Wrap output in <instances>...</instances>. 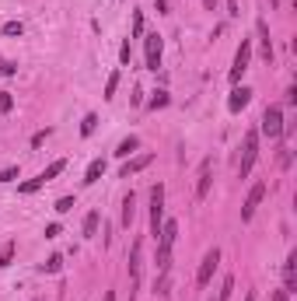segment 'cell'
I'll use <instances>...</instances> for the list:
<instances>
[{
    "instance_id": "obj_1",
    "label": "cell",
    "mask_w": 297,
    "mask_h": 301,
    "mask_svg": "<svg viewBox=\"0 0 297 301\" xmlns=\"http://www.w3.org/2000/svg\"><path fill=\"white\" fill-rule=\"evenodd\" d=\"M283 123H287V119H283V109H280V105H266L259 133L269 137V141H280V137H283Z\"/></svg>"
},
{
    "instance_id": "obj_2",
    "label": "cell",
    "mask_w": 297,
    "mask_h": 301,
    "mask_svg": "<svg viewBox=\"0 0 297 301\" xmlns=\"http://www.w3.org/2000/svg\"><path fill=\"white\" fill-rule=\"evenodd\" d=\"M161 224H164V186H151V235L158 238Z\"/></svg>"
},
{
    "instance_id": "obj_3",
    "label": "cell",
    "mask_w": 297,
    "mask_h": 301,
    "mask_svg": "<svg viewBox=\"0 0 297 301\" xmlns=\"http://www.w3.org/2000/svg\"><path fill=\"white\" fill-rule=\"evenodd\" d=\"M256 158H259V130H248V133H245V151H241V165H238V175H241V179H248V172H252Z\"/></svg>"
},
{
    "instance_id": "obj_4",
    "label": "cell",
    "mask_w": 297,
    "mask_h": 301,
    "mask_svg": "<svg viewBox=\"0 0 297 301\" xmlns=\"http://www.w3.org/2000/svg\"><path fill=\"white\" fill-rule=\"evenodd\" d=\"M217 266H220V249L214 245V249H210V252L203 256V263H199V270H196V284H199V287H206V284L214 280Z\"/></svg>"
},
{
    "instance_id": "obj_5",
    "label": "cell",
    "mask_w": 297,
    "mask_h": 301,
    "mask_svg": "<svg viewBox=\"0 0 297 301\" xmlns=\"http://www.w3.org/2000/svg\"><path fill=\"white\" fill-rule=\"evenodd\" d=\"M248 63H252V39H241V46H238V53H235V67H231V84H238V81L245 77Z\"/></svg>"
},
{
    "instance_id": "obj_6",
    "label": "cell",
    "mask_w": 297,
    "mask_h": 301,
    "mask_svg": "<svg viewBox=\"0 0 297 301\" xmlns=\"http://www.w3.org/2000/svg\"><path fill=\"white\" fill-rule=\"evenodd\" d=\"M143 53H147V70H158L161 67V53H164V39L158 32L143 35Z\"/></svg>"
},
{
    "instance_id": "obj_7",
    "label": "cell",
    "mask_w": 297,
    "mask_h": 301,
    "mask_svg": "<svg viewBox=\"0 0 297 301\" xmlns=\"http://www.w3.org/2000/svg\"><path fill=\"white\" fill-rule=\"evenodd\" d=\"M262 196H266V182H256V186L248 189L245 203H241V221H252V217H256V207L262 203Z\"/></svg>"
},
{
    "instance_id": "obj_8",
    "label": "cell",
    "mask_w": 297,
    "mask_h": 301,
    "mask_svg": "<svg viewBox=\"0 0 297 301\" xmlns=\"http://www.w3.org/2000/svg\"><path fill=\"white\" fill-rule=\"evenodd\" d=\"M297 287V249H290L287 252V263H283V291L290 294Z\"/></svg>"
},
{
    "instance_id": "obj_9",
    "label": "cell",
    "mask_w": 297,
    "mask_h": 301,
    "mask_svg": "<svg viewBox=\"0 0 297 301\" xmlns=\"http://www.w3.org/2000/svg\"><path fill=\"white\" fill-rule=\"evenodd\" d=\"M140 266H143V242H133V249H130V284L137 287L140 284Z\"/></svg>"
},
{
    "instance_id": "obj_10",
    "label": "cell",
    "mask_w": 297,
    "mask_h": 301,
    "mask_svg": "<svg viewBox=\"0 0 297 301\" xmlns=\"http://www.w3.org/2000/svg\"><path fill=\"white\" fill-rule=\"evenodd\" d=\"M256 32H259V42H262V60L266 63H273V39H269V25H266V18H259L256 21Z\"/></svg>"
},
{
    "instance_id": "obj_11",
    "label": "cell",
    "mask_w": 297,
    "mask_h": 301,
    "mask_svg": "<svg viewBox=\"0 0 297 301\" xmlns=\"http://www.w3.org/2000/svg\"><path fill=\"white\" fill-rule=\"evenodd\" d=\"M248 102H252V88H245V84L238 88L235 84V91H231V98H227V109H231V112H241Z\"/></svg>"
},
{
    "instance_id": "obj_12",
    "label": "cell",
    "mask_w": 297,
    "mask_h": 301,
    "mask_svg": "<svg viewBox=\"0 0 297 301\" xmlns=\"http://www.w3.org/2000/svg\"><path fill=\"white\" fill-rule=\"evenodd\" d=\"M151 161H154V154H137L133 161H126V165H122L119 179H130V175H137V172H143V168H147Z\"/></svg>"
},
{
    "instance_id": "obj_13",
    "label": "cell",
    "mask_w": 297,
    "mask_h": 301,
    "mask_svg": "<svg viewBox=\"0 0 297 301\" xmlns=\"http://www.w3.org/2000/svg\"><path fill=\"white\" fill-rule=\"evenodd\" d=\"M210 182H214V172H210V161L199 165V182H196V200H203L210 193Z\"/></svg>"
},
{
    "instance_id": "obj_14",
    "label": "cell",
    "mask_w": 297,
    "mask_h": 301,
    "mask_svg": "<svg viewBox=\"0 0 297 301\" xmlns=\"http://www.w3.org/2000/svg\"><path fill=\"white\" fill-rule=\"evenodd\" d=\"M101 172H105V161L95 158L91 165H88V172H84V186H95V182L101 179Z\"/></svg>"
},
{
    "instance_id": "obj_15",
    "label": "cell",
    "mask_w": 297,
    "mask_h": 301,
    "mask_svg": "<svg viewBox=\"0 0 297 301\" xmlns=\"http://www.w3.org/2000/svg\"><path fill=\"white\" fill-rule=\"evenodd\" d=\"M63 168H67V158H56L53 165H46L42 168V182H53L56 175H63Z\"/></svg>"
},
{
    "instance_id": "obj_16",
    "label": "cell",
    "mask_w": 297,
    "mask_h": 301,
    "mask_svg": "<svg viewBox=\"0 0 297 301\" xmlns=\"http://www.w3.org/2000/svg\"><path fill=\"white\" fill-rule=\"evenodd\" d=\"M140 147V141L137 137H126V141H119V147H116V158H130L133 151Z\"/></svg>"
},
{
    "instance_id": "obj_17",
    "label": "cell",
    "mask_w": 297,
    "mask_h": 301,
    "mask_svg": "<svg viewBox=\"0 0 297 301\" xmlns=\"http://www.w3.org/2000/svg\"><path fill=\"white\" fill-rule=\"evenodd\" d=\"M98 221H101L98 210H91V214L84 217V238H95V231H98Z\"/></svg>"
},
{
    "instance_id": "obj_18",
    "label": "cell",
    "mask_w": 297,
    "mask_h": 301,
    "mask_svg": "<svg viewBox=\"0 0 297 301\" xmlns=\"http://www.w3.org/2000/svg\"><path fill=\"white\" fill-rule=\"evenodd\" d=\"M133 193H130V196H126V200H122V228H130V224H133V214H137V207H133Z\"/></svg>"
},
{
    "instance_id": "obj_19",
    "label": "cell",
    "mask_w": 297,
    "mask_h": 301,
    "mask_svg": "<svg viewBox=\"0 0 297 301\" xmlns=\"http://www.w3.org/2000/svg\"><path fill=\"white\" fill-rule=\"evenodd\" d=\"M42 186H46V182H42V175H35V179L21 182V186H18V193H25V196H32V193H39Z\"/></svg>"
},
{
    "instance_id": "obj_20",
    "label": "cell",
    "mask_w": 297,
    "mask_h": 301,
    "mask_svg": "<svg viewBox=\"0 0 297 301\" xmlns=\"http://www.w3.org/2000/svg\"><path fill=\"white\" fill-rule=\"evenodd\" d=\"M116 88H119V70H112V74H109V81H105V102L116 98Z\"/></svg>"
},
{
    "instance_id": "obj_21",
    "label": "cell",
    "mask_w": 297,
    "mask_h": 301,
    "mask_svg": "<svg viewBox=\"0 0 297 301\" xmlns=\"http://www.w3.org/2000/svg\"><path fill=\"white\" fill-rule=\"evenodd\" d=\"M14 249H18L14 242H7V245L0 249V270H7V266H11V259H14Z\"/></svg>"
},
{
    "instance_id": "obj_22",
    "label": "cell",
    "mask_w": 297,
    "mask_h": 301,
    "mask_svg": "<svg viewBox=\"0 0 297 301\" xmlns=\"http://www.w3.org/2000/svg\"><path fill=\"white\" fill-rule=\"evenodd\" d=\"M231 294H235V277H224V284H220V294H217V301H231Z\"/></svg>"
},
{
    "instance_id": "obj_23",
    "label": "cell",
    "mask_w": 297,
    "mask_h": 301,
    "mask_svg": "<svg viewBox=\"0 0 297 301\" xmlns=\"http://www.w3.org/2000/svg\"><path fill=\"white\" fill-rule=\"evenodd\" d=\"M74 207H77V200H74V196H59V200H56V207H53V210H56V214H70Z\"/></svg>"
},
{
    "instance_id": "obj_24",
    "label": "cell",
    "mask_w": 297,
    "mask_h": 301,
    "mask_svg": "<svg viewBox=\"0 0 297 301\" xmlns=\"http://www.w3.org/2000/svg\"><path fill=\"white\" fill-rule=\"evenodd\" d=\"M168 91H154V95H151V102H147V105H151V109H154V112H158V109H164V105H168Z\"/></svg>"
},
{
    "instance_id": "obj_25",
    "label": "cell",
    "mask_w": 297,
    "mask_h": 301,
    "mask_svg": "<svg viewBox=\"0 0 297 301\" xmlns=\"http://www.w3.org/2000/svg\"><path fill=\"white\" fill-rule=\"evenodd\" d=\"M95 126H98V116H95V112H88L84 123H80V133H84V137H91V133H95Z\"/></svg>"
},
{
    "instance_id": "obj_26",
    "label": "cell",
    "mask_w": 297,
    "mask_h": 301,
    "mask_svg": "<svg viewBox=\"0 0 297 301\" xmlns=\"http://www.w3.org/2000/svg\"><path fill=\"white\" fill-rule=\"evenodd\" d=\"M4 35H11V39H21V35H25V25H21V21H7V25H4Z\"/></svg>"
},
{
    "instance_id": "obj_27",
    "label": "cell",
    "mask_w": 297,
    "mask_h": 301,
    "mask_svg": "<svg viewBox=\"0 0 297 301\" xmlns=\"http://www.w3.org/2000/svg\"><path fill=\"white\" fill-rule=\"evenodd\" d=\"M59 266H63V256H49L42 270H46V273H59Z\"/></svg>"
},
{
    "instance_id": "obj_28",
    "label": "cell",
    "mask_w": 297,
    "mask_h": 301,
    "mask_svg": "<svg viewBox=\"0 0 297 301\" xmlns=\"http://www.w3.org/2000/svg\"><path fill=\"white\" fill-rule=\"evenodd\" d=\"M11 179H18V165H7V168H0V186H4V182H11Z\"/></svg>"
},
{
    "instance_id": "obj_29",
    "label": "cell",
    "mask_w": 297,
    "mask_h": 301,
    "mask_svg": "<svg viewBox=\"0 0 297 301\" xmlns=\"http://www.w3.org/2000/svg\"><path fill=\"white\" fill-rule=\"evenodd\" d=\"M140 35H143V14H133V35H130V39H140Z\"/></svg>"
},
{
    "instance_id": "obj_30",
    "label": "cell",
    "mask_w": 297,
    "mask_h": 301,
    "mask_svg": "<svg viewBox=\"0 0 297 301\" xmlns=\"http://www.w3.org/2000/svg\"><path fill=\"white\" fill-rule=\"evenodd\" d=\"M14 109V98H11V91H0V112H11Z\"/></svg>"
},
{
    "instance_id": "obj_31",
    "label": "cell",
    "mask_w": 297,
    "mask_h": 301,
    "mask_svg": "<svg viewBox=\"0 0 297 301\" xmlns=\"http://www.w3.org/2000/svg\"><path fill=\"white\" fill-rule=\"evenodd\" d=\"M130 56H133V49H130V42H122V49H119V63L130 67Z\"/></svg>"
},
{
    "instance_id": "obj_32",
    "label": "cell",
    "mask_w": 297,
    "mask_h": 301,
    "mask_svg": "<svg viewBox=\"0 0 297 301\" xmlns=\"http://www.w3.org/2000/svg\"><path fill=\"white\" fill-rule=\"evenodd\" d=\"M0 74H7V77H11V74H18V63L4 60V63H0Z\"/></svg>"
},
{
    "instance_id": "obj_33",
    "label": "cell",
    "mask_w": 297,
    "mask_h": 301,
    "mask_svg": "<svg viewBox=\"0 0 297 301\" xmlns=\"http://www.w3.org/2000/svg\"><path fill=\"white\" fill-rule=\"evenodd\" d=\"M59 231H63V228H59V224H46V238H56Z\"/></svg>"
},
{
    "instance_id": "obj_34",
    "label": "cell",
    "mask_w": 297,
    "mask_h": 301,
    "mask_svg": "<svg viewBox=\"0 0 297 301\" xmlns=\"http://www.w3.org/2000/svg\"><path fill=\"white\" fill-rule=\"evenodd\" d=\"M227 14H231V18H238V14H241V11H238V0H227Z\"/></svg>"
},
{
    "instance_id": "obj_35",
    "label": "cell",
    "mask_w": 297,
    "mask_h": 301,
    "mask_svg": "<svg viewBox=\"0 0 297 301\" xmlns=\"http://www.w3.org/2000/svg\"><path fill=\"white\" fill-rule=\"evenodd\" d=\"M287 105H297V88H287Z\"/></svg>"
},
{
    "instance_id": "obj_36",
    "label": "cell",
    "mask_w": 297,
    "mask_h": 301,
    "mask_svg": "<svg viewBox=\"0 0 297 301\" xmlns=\"http://www.w3.org/2000/svg\"><path fill=\"white\" fill-rule=\"evenodd\" d=\"M273 301H287V291H273Z\"/></svg>"
},
{
    "instance_id": "obj_37",
    "label": "cell",
    "mask_w": 297,
    "mask_h": 301,
    "mask_svg": "<svg viewBox=\"0 0 297 301\" xmlns=\"http://www.w3.org/2000/svg\"><path fill=\"white\" fill-rule=\"evenodd\" d=\"M105 301H116V291H105Z\"/></svg>"
},
{
    "instance_id": "obj_38",
    "label": "cell",
    "mask_w": 297,
    "mask_h": 301,
    "mask_svg": "<svg viewBox=\"0 0 297 301\" xmlns=\"http://www.w3.org/2000/svg\"><path fill=\"white\" fill-rule=\"evenodd\" d=\"M203 4H206V7H210V11H214V7H217V0H203Z\"/></svg>"
},
{
    "instance_id": "obj_39",
    "label": "cell",
    "mask_w": 297,
    "mask_h": 301,
    "mask_svg": "<svg viewBox=\"0 0 297 301\" xmlns=\"http://www.w3.org/2000/svg\"><path fill=\"white\" fill-rule=\"evenodd\" d=\"M245 301H256V291H248V294H245Z\"/></svg>"
},
{
    "instance_id": "obj_40",
    "label": "cell",
    "mask_w": 297,
    "mask_h": 301,
    "mask_svg": "<svg viewBox=\"0 0 297 301\" xmlns=\"http://www.w3.org/2000/svg\"><path fill=\"white\" fill-rule=\"evenodd\" d=\"M269 7H280V0H269Z\"/></svg>"
}]
</instances>
